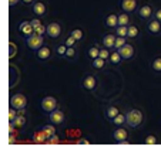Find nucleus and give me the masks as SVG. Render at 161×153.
<instances>
[{
  "label": "nucleus",
  "instance_id": "37",
  "mask_svg": "<svg viewBox=\"0 0 161 153\" xmlns=\"http://www.w3.org/2000/svg\"><path fill=\"white\" fill-rule=\"evenodd\" d=\"M17 115H19V109H16L14 106H9V122H13Z\"/></svg>",
  "mask_w": 161,
  "mask_h": 153
},
{
  "label": "nucleus",
  "instance_id": "1",
  "mask_svg": "<svg viewBox=\"0 0 161 153\" xmlns=\"http://www.w3.org/2000/svg\"><path fill=\"white\" fill-rule=\"evenodd\" d=\"M125 114H127V126L131 129H138L146 122V114L140 108H130Z\"/></svg>",
  "mask_w": 161,
  "mask_h": 153
},
{
  "label": "nucleus",
  "instance_id": "11",
  "mask_svg": "<svg viewBox=\"0 0 161 153\" xmlns=\"http://www.w3.org/2000/svg\"><path fill=\"white\" fill-rule=\"evenodd\" d=\"M146 30L150 36H161V21L154 17L150 18L148 21H146Z\"/></svg>",
  "mask_w": 161,
  "mask_h": 153
},
{
  "label": "nucleus",
  "instance_id": "39",
  "mask_svg": "<svg viewBox=\"0 0 161 153\" xmlns=\"http://www.w3.org/2000/svg\"><path fill=\"white\" fill-rule=\"evenodd\" d=\"M31 26H33V27H34V30H36V28L37 27H40V26H42V18H40V17H34V18H31Z\"/></svg>",
  "mask_w": 161,
  "mask_h": 153
},
{
  "label": "nucleus",
  "instance_id": "20",
  "mask_svg": "<svg viewBox=\"0 0 161 153\" xmlns=\"http://www.w3.org/2000/svg\"><path fill=\"white\" fill-rule=\"evenodd\" d=\"M100 45L98 44H93V45H90V47L87 48V51H86V55H87V58L88 60H94V58H97V57H100Z\"/></svg>",
  "mask_w": 161,
  "mask_h": 153
},
{
  "label": "nucleus",
  "instance_id": "15",
  "mask_svg": "<svg viewBox=\"0 0 161 153\" xmlns=\"http://www.w3.org/2000/svg\"><path fill=\"white\" fill-rule=\"evenodd\" d=\"M140 7V0H121L120 2V9L123 12H127V13H137Z\"/></svg>",
  "mask_w": 161,
  "mask_h": 153
},
{
  "label": "nucleus",
  "instance_id": "28",
  "mask_svg": "<svg viewBox=\"0 0 161 153\" xmlns=\"http://www.w3.org/2000/svg\"><path fill=\"white\" fill-rule=\"evenodd\" d=\"M66 53H67V45L64 44V41L60 43V44H57L54 47V54L57 55V57L64 58V57H66Z\"/></svg>",
  "mask_w": 161,
  "mask_h": 153
},
{
  "label": "nucleus",
  "instance_id": "40",
  "mask_svg": "<svg viewBox=\"0 0 161 153\" xmlns=\"http://www.w3.org/2000/svg\"><path fill=\"white\" fill-rule=\"evenodd\" d=\"M154 18H157L158 21H161V7H155V10H154Z\"/></svg>",
  "mask_w": 161,
  "mask_h": 153
},
{
  "label": "nucleus",
  "instance_id": "36",
  "mask_svg": "<svg viewBox=\"0 0 161 153\" xmlns=\"http://www.w3.org/2000/svg\"><path fill=\"white\" fill-rule=\"evenodd\" d=\"M110 54H111V50H108V48H106V47H103V45H101V48H100V57L103 58V60L108 61Z\"/></svg>",
  "mask_w": 161,
  "mask_h": 153
},
{
  "label": "nucleus",
  "instance_id": "31",
  "mask_svg": "<svg viewBox=\"0 0 161 153\" xmlns=\"http://www.w3.org/2000/svg\"><path fill=\"white\" fill-rule=\"evenodd\" d=\"M70 34L71 36L74 37V38L77 40V41H83V40H84V30H83V28H80V27H76V28H73V30L70 31Z\"/></svg>",
  "mask_w": 161,
  "mask_h": 153
},
{
  "label": "nucleus",
  "instance_id": "23",
  "mask_svg": "<svg viewBox=\"0 0 161 153\" xmlns=\"http://www.w3.org/2000/svg\"><path fill=\"white\" fill-rule=\"evenodd\" d=\"M138 36H140V28L137 27L136 24H128V34H127V38L131 40V41H134V40L138 38Z\"/></svg>",
  "mask_w": 161,
  "mask_h": 153
},
{
  "label": "nucleus",
  "instance_id": "25",
  "mask_svg": "<svg viewBox=\"0 0 161 153\" xmlns=\"http://www.w3.org/2000/svg\"><path fill=\"white\" fill-rule=\"evenodd\" d=\"M107 63H108V61L103 60L101 57H97V58H94V60H91V68L96 69V71H100V69L106 68Z\"/></svg>",
  "mask_w": 161,
  "mask_h": 153
},
{
  "label": "nucleus",
  "instance_id": "21",
  "mask_svg": "<svg viewBox=\"0 0 161 153\" xmlns=\"http://www.w3.org/2000/svg\"><path fill=\"white\" fill-rule=\"evenodd\" d=\"M47 139H49V136L46 135V132L43 130V128L34 130V133H33V142L34 143H46Z\"/></svg>",
  "mask_w": 161,
  "mask_h": 153
},
{
  "label": "nucleus",
  "instance_id": "10",
  "mask_svg": "<svg viewBox=\"0 0 161 153\" xmlns=\"http://www.w3.org/2000/svg\"><path fill=\"white\" fill-rule=\"evenodd\" d=\"M81 87L83 89L88 91V92H94L98 87V79L96 75H91V74H86L81 79Z\"/></svg>",
  "mask_w": 161,
  "mask_h": 153
},
{
  "label": "nucleus",
  "instance_id": "2",
  "mask_svg": "<svg viewBox=\"0 0 161 153\" xmlns=\"http://www.w3.org/2000/svg\"><path fill=\"white\" fill-rule=\"evenodd\" d=\"M63 24L58 21H50L47 23V34L46 37H49L50 40H58L63 36Z\"/></svg>",
  "mask_w": 161,
  "mask_h": 153
},
{
  "label": "nucleus",
  "instance_id": "19",
  "mask_svg": "<svg viewBox=\"0 0 161 153\" xmlns=\"http://www.w3.org/2000/svg\"><path fill=\"white\" fill-rule=\"evenodd\" d=\"M119 114H120V109H119V106H116V105H107L106 108H104V115H106V118L110 120V122H111Z\"/></svg>",
  "mask_w": 161,
  "mask_h": 153
},
{
  "label": "nucleus",
  "instance_id": "30",
  "mask_svg": "<svg viewBox=\"0 0 161 153\" xmlns=\"http://www.w3.org/2000/svg\"><path fill=\"white\" fill-rule=\"evenodd\" d=\"M56 126L57 125H54V123H46V125H43L42 128H43V130L46 132V135L47 136H52V135H56L57 133V129H56Z\"/></svg>",
  "mask_w": 161,
  "mask_h": 153
},
{
  "label": "nucleus",
  "instance_id": "12",
  "mask_svg": "<svg viewBox=\"0 0 161 153\" xmlns=\"http://www.w3.org/2000/svg\"><path fill=\"white\" fill-rule=\"evenodd\" d=\"M47 118H49V122L54 123V125H63L64 122H66V112L63 111V109H54L53 112H50L49 115H47Z\"/></svg>",
  "mask_w": 161,
  "mask_h": 153
},
{
  "label": "nucleus",
  "instance_id": "29",
  "mask_svg": "<svg viewBox=\"0 0 161 153\" xmlns=\"http://www.w3.org/2000/svg\"><path fill=\"white\" fill-rule=\"evenodd\" d=\"M143 143L144 145H158L160 143V138H158L155 133H150V135H147L146 138H144Z\"/></svg>",
  "mask_w": 161,
  "mask_h": 153
},
{
  "label": "nucleus",
  "instance_id": "42",
  "mask_svg": "<svg viewBox=\"0 0 161 153\" xmlns=\"http://www.w3.org/2000/svg\"><path fill=\"white\" fill-rule=\"evenodd\" d=\"M34 2H36V0H21V3L25 4V6H31Z\"/></svg>",
  "mask_w": 161,
  "mask_h": 153
},
{
  "label": "nucleus",
  "instance_id": "7",
  "mask_svg": "<svg viewBox=\"0 0 161 153\" xmlns=\"http://www.w3.org/2000/svg\"><path fill=\"white\" fill-rule=\"evenodd\" d=\"M46 36H40V34L37 33H33L30 37H27L26 38V44H27V47L30 48L31 51H37L40 47H43L46 43Z\"/></svg>",
  "mask_w": 161,
  "mask_h": 153
},
{
  "label": "nucleus",
  "instance_id": "5",
  "mask_svg": "<svg viewBox=\"0 0 161 153\" xmlns=\"http://www.w3.org/2000/svg\"><path fill=\"white\" fill-rule=\"evenodd\" d=\"M27 104H29V99L25 94H14V95H10L9 99V105L10 106H14L16 109H26L27 108Z\"/></svg>",
  "mask_w": 161,
  "mask_h": 153
},
{
  "label": "nucleus",
  "instance_id": "22",
  "mask_svg": "<svg viewBox=\"0 0 161 153\" xmlns=\"http://www.w3.org/2000/svg\"><path fill=\"white\" fill-rule=\"evenodd\" d=\"M123 57L120 55V53L117 50H111V54H110V58H108V64H111L113 67H119L123 63Z\"/></svg>",
  "mask_w": 161,
  "mask_h": 153
},
{
  "label": "nucleus",
  "instance_id": "24",
  "mask_svg": "<svg viewBox=\"0 0 161 153\" xmlns=\"http://www.w3.org/2000/svg\"><path fill=\"white\" fill-rule=\"evenodd\" d=\"M111 125H114V126L127 125V114H125V112H120V114L111 120Z\"/></svg>",
  "mask_w": 161,
  "mask_h": 153
},
{
  "label": "nucleus",
  "instance_id": "27",
  "mask_svg": "<svg viewBox=\"0 0 161 153\" xmlns=\"http://www.w3.org/2000/svg\"><path fill=\"white\" fill-rule=\"evenodd\" d=\"M150 67H151V69L155 74H161V55H157L155 58H153Z\"/></svg>",
  "mask_w": 161,
  "mask_h": 153
},
{
  "label": "nucleus",
  "instance_id": "41",
  "mask_svg": "<svg viewBox=\"0 0 161 153\" xmlns=\"http://www.w3.org/2000/svg\"><path fill=\"white\" fill-rule=\"evenodd\" d=\"M20 2H21V0H9V6L10 7H14V6H17Z\"/></svg>",
  "mask_w": 161,
  "mask_h": 153
},
{
  "label": "nucleus",
  "instance_id": "3",
  "mask_svg": "<svg viewBox=\"0 0 161 153\" xmlns=\"http://www.w3.org/2000/svg\"><path fill=\"white\" fill-rule=\"evenodd\" d=\"M111 138L117 143H127L130 140V132L125 126H116L111 132Z\"/></svg>",
  "mask_w": 161,
  "mask_h": 153
},
{
  "label": "nucleus",
  "instance_id": "16",
  "mask_svg": "<svg viewBox=\"0 0 161 153\" xmlns=\"http://www.w3.org/2000/svg\"><path fill=\"white\" fill-rule=\"evenodd\" d=\"M104 27L108 28V30H116L117 26H119V14L117 13H108V14L104 17Z\"/></svg>",
  "mask_w": 161,
  "mask_h": 153
},
{
  "label": "nucleus",
  "instance_id": "8",
  "mask_svg": "<svg viewBox=\"0 0 161 153\" xmlns=\"http://www.w3.org/2000/svg\"><path fill=\"white\" fill-rule=\"evenodd\" d=\"M154 10H155V7L150 3L140 4V7L137 10V16H138V18H141L143 21H148L150 18L154 17Z\"/></svg>",
  "mask_w": 161,
  "mask_h": 153
},
{
  "label": "nucleus",
  "instance_id": "32",
  "mask_svg": "<svg viewBox=\"0 0 161 153\" xmlns=\"http://www.w3.org/2000/svg\"><path fill=\"white\" fill-rule=\"evenodd\" d=\"M77 55H79V48L77 47H67V53H66V57L67 60H76Z\"/></svg>",
  "mask_w": 161,
  "mask_h": 153
},
{
  "label": "nucleus",
  "instance_id": "14",
  "mask_svg": "<svg viewBox=\"0 0 161 153\" xmlns=\"http://www.w3.org/2000/svg\"><path fill=\"white\" fill-rule=\"evenodd\" d=\"M117 51L120 53V55L123 57L124 61H130L136 57V47H134V44H131V43H127V44L123 45V47Z\"/></svg>",
  "mask_w": 161,
  "mask_h": 153
},
{
  "label": "nucleus",
  "instance_id": "4",
  "mask_svg": "<svg viewBox=\"0 0 161 153\" xmlns=\"http://www.w3.org/2000/svg\"><path fill=\"white\" fill-rule=\"evenodd\" d=\"M40 108H42V111L44 112V114L49 115L50 112H53L54 109L58 108L57 98H54V96H52V95L44 96V98L42 99V102H40Z\"/></svg>",
  "mask_w": 161,
  "mask_h": 153
},
{
  "label": "nucleus",
  "instance_id": "38",
  "mask_svg": "<svg viewBox=\"0 0 161 153\" xmlns=\"http://www.w3.org/2000/svg\"><path fill=\"white\" fill-rule=\"evenodd\" d=\"M47 143H50V145L60 143V138H58V135H57V133H56V135H52V136H49V139H47Z\"/></svg>",
  "mask_w": 161,
  "mask_h": 153
},
{
  "label": "nucleus",
  "instance_id": "9",
  "mask_svg": "<svg viewBox=\"0 0 161 153\" xmlns=\"http://www.w3.org/2000/svg\"><path fill=\"white\" fill-rule=\"evenodd\" d=\"M30 12L34 17H46L47 16V12H49V7L47 4L43 2V0H36L33 4L30 6Z\"/></svg>",
  "mask_w": 161,
  "mask_h": 153
},
{
  "label": "nucleus",
  "instance_id": "33",
  "mask_svg": "<svg viewBox=\"0 0 161 153\" xmlns=\"http://www.w3.org/2000/svg\"><path fill=\"white\" fill-rule=\"evenodd\" d=\"M127 43H128V38H127V37H120V36H117L116 44H114V50H120V48H121L123 45H125Z\"/></svg>",
  "mask_w": 161,
  "mask_h": 153
},
{
  "label": "nucleus",
  "instance_id": "35",
  "mask_svg": "<svg viewBox=\"0 0 161 153\" xmlns=\"http://www.w3.org/2000/svg\"><path fill=\"white\" fill-rule=\"evenodd\" d=\"M64 44L67 45V47H77V44H79V41H77L76 38H74L71 34H69V36L64 38Z\"/></svg>",
  "mask_w": 161,
  "mask_h": 153
},
{
  "label": "nucleus",
  "instance_id": "18",
  "mask_svg": "<svg viewBox=\"0 0 161 153\" xmlns=\"http://www.w3.org/2000/svg\"><path fill=\"white\" fill-rule=\"evenodd\" d=\"M9 123H12L16 129H23V128L27 126V116H26V114H19L17 116L14 118V120L9 122Z\"/></svg>",
  "mask_w": 161,
  "mask_h": 153
},
{
  "label": "nucleus",
  "instance_id": "34",
  "mask_svg": "<svg viewBox=\"0 0 161 153\" xmlns=\"http://www.w3.org/2000/svg\"><path fill=\"white\" fill-rule=\"evenodd\" d=\"M114 33L120 37H127L128 34V26H117V28L114 30Z\"/></svg>",
  "mask_w": 161,
  "mask_h": 153
},
{
  "label": "nucleus",
  "instance_id": "6",
  "mask_svg": "<svg viewBox=\"0 0 161 153\" xmlns=\"http://www.w3.org/2000/svg\"><path fill=\"white\" fill-rule=\"evenodd\" d=\"M53 54H54V48H52V47L44 44L37 51H34V58H36L37 61H40V63H46V61L52 60Z\"/></svg>",
  "mask_w": 161,
  "mask_h": 153
},
{
  "label": "nucleus",
  "instance_id": "17",
  "mask_svg": "<svg viewBox=\"0 0 161 153\" xmlns=\"http://www.w3.org/2000/svg\"><path fill=\"white\" fill-rule=\"evenodd\" d=\"M117 34L116 33H106L101 37V45L108 50H114V44H116Z\"/></svg>",
  "mask_w": 161,
  "mask_h": 153
},
{
  "label": "nucleus",
  "instance_id": "13",
  "mask_svg": "<svg viewBox=\"0 0 161 153\" xmlns=\"http://www.w3.org/2000/svg\"><path fill=\"white\" fill-rule=\"evenodd\" d=\"M17 33L20 34L23 38H27V37H30L31 34L34 33V27L31 26V21L30 20H25V21H21L20 24H19V27H17Z\"/></svg>",
  "mask_w": 161,
  "mask_h": 153
},
{
  "label": "nucleus",
  "instance_id": "26",
  "mask_svg": "<svg viewBox=\"0 0 161 153\" xmlns=\"http://www.w3.org/2000/svg\"><path fill=\"white\" fill-rule=\"evenodd\" d=\"M119 14V26H128V24H131V16L130 13L127 12H120L117 13Z\"/></svg>",
  "mask_w": 161,
  "mask_h": 153
},
{
  "label": "nucleus",
  "instance_id": "43",
  "mask_svg": "<svg viewBox=\"0 0 161 153\" xmlns=\"http://www.w3.org/2000/svg\"><path fill=\"white\" fill-rule=\"evenodd\" d=\"M79 143H81V145H90V142H88L87 139H80Z\"/></svg>",
  "mask_w": 161,
  "mask_h": 153
}]
</instances>
